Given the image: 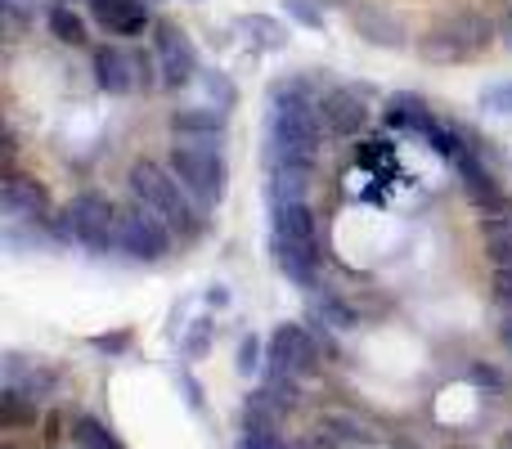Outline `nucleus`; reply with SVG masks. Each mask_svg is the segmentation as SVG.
<instances>
[{
    "label": "nucleus",
    "mask_w": 512,
    "mask_h": 449,
    "mask_svg": "<svg viewBox=\"0 0 512 449\" xmlns=\"http://www.w3.org/2000/svg\"><path fill=\"white\" fill-rule=\"evenodd\" d=\"M391 122H396L400 131H418L423 140H432V144H436V135L445 131V122L418 95H396L391 99Z\"/></svg>",
    "instance_id": "nucleus-18"
},
{
    "label": "nucleus",
    "mask_w": 512,
    "mask_h": 449,
    "mask_svg": "<svg viewBox=\"0 0 512 449\" xmlns=\"http://www.w3.org/2000/svg\"><path fill=\"white\" fill-rule=\"evenodd\" d=\"M481 108H490V113H512V81H499V86L481 90Z\"/></svg>",
    "instance_id": "nucleus-30"
},
{
    "label": "nucleus",
    "mask_w": 512,
    "mask_h": 449,
    "mask_svg": "<svg viewBox=\"0 0 512 449\" xmlns=\"http://www.w3.org/2000/svg\"><path fill=\"white\" fill-rule=\"evenodd\" d=\"M310 319H319V324L337 328V333H346V328H355V324H360V315H355V310L346 306L342 297H333V292H324V297H315V301H310Z\"/></svg>",
    "instance_id": "nucleus-20"
},
{
    "label": "nucleus",
    "mask_w": 512,
    "mask_h": 449,
    "mask_svg": "<svg viewBox=\"0 0 512 449\" xmlns=\"http://www.w3.org/2000/svg\"><path fill=\"white\" fill-rule=\"evenodd\" d=\"M45 27H50V36H54V41H63V45H81V41H86V23H81V14H72V5H50Z\"/></svg>",
    "instance_id": "nucleus-23"
},
{
    "label": "nucleus",
    "mask_w": 512,
    "mask_h": 449,
    "mask_svg": "<svg viewBox=\"0 0 512 449\" xmlns=\"http://www.w3.org/2000/svg\"><path fill=\"white\" fill-rule=\"evenodd\" d=\"M167 167L180 176V185L203 207H216L230 189V162L221 153V140H176Z\"/></svg>",
    "instance_id": "nucleus-3"
},
{
    "label": "nucleus",
    "mask_w": 512,
    "mask_h": 449,
    "mask_svg": "<svg viewBox=\"0 0 512 449\" xmlns=\"http://www.w3.org/2000/svg\"><path fill=\"white\" fill-rule=\"evenodd\" d=\"M283 9H288V18L297 27H306V32L324 27V5H319V0H283Z\"/></svg>",
    "instance_id": "nucleus-25"
},
{
    "label": "nucleus",
    "mask_w": 512,
    "mask_h": 449,
    "mask_svg": "<svg viewBox=\"0 0 512 449\" xmlns=\"http://www.w3.org/2000/svg\"><path fill=\"white\" fill-rule=\"evenodd\" d=\"M239 449H292V445H283L279 436H274V427L248 423V432H243V445Z\"/></svg>",
    "instance_id": "nucleus-28"
},
{
    "label": "nucleus",
    "mask_w": 512,
    "mask_h": 449,
    "mask_svg": "<svg viewBox=\"0 0 512 449\" xmlns=\"http://www.w3.org/2000/svg\"><path fill=\"white\" fill-rule=\"evenodd\" d=\"M481 238H486L490 265H512V216H490V221H481Z\"/></svg>",
    "instance_id": "nucleus-19"
},
{
    "label": "nucleus",
    "mask_w": 512,
    "mask_h": 449,
    "mask_svg": "<svg viewBox=\"0 0 512 449\" xmlns=\"http://www.w3.org/2000/svg\"><path fill=\"white\" fill-rule=\"evenodd\" d=\"M207 342H212V324H207V319H194V328H189V337H185V355L189 360L207 355Z\"/></svg>",
    "instance_id": "nucleus-31"
},
{
    "label": "nucleus",
    "mask_w": 512,
    "mask_h": 449,
    "mask_svg": "<svg viewBox=\"0 0 512 449\" xmlns=\"http://www.w3.org/2000/svg\"><path fill=\"white\" fill-rule=\"evenodd\" d=\"M171 131H176V140H225L230 113H225V108H212V104L176 108V113H171Z\"/></svg>",
    "instance_id": "nucleus-15"
},
{
    "label": "nucleus",
    "mask_w": 512,
    "mask_h": 449,
    "mask_svg": "<svg viewBox=\"0 0 512 449\" xmlns=\"http://www.w3.org/2000/svg\"><path fill=\"white\" fill-rule=\"evenodd\" d=\"M171 238L176 234L167 229V221L153 216L140 198H131V203L122 207V225H117V252L122 256L153 265V261H162V256L171 252Z\"/></svg>",
    "instance_id": "nucleus-7"
},
{
    "label": "nucleus",
    "mask_w": 512,
    "mask_h": 449,
    "mask_svg": "<svg viewBox=\"0 0 512 449\" xmlns=\"http://www.w3.org/2000/svg\"><path fill=\"white\" fill-rule=\"evenodd\" d=\"M319 5H324V9H346L351 0H319Z\"/></svg>",
    "instance_id": "nucleus-35"
},
{
    "label": "nucleus",
    "mask_w": 512,
    "mask_h": 449,
    "mask_svg": "<svg viewBox=\"0 0 512 449\" xmlns=\"http://www.w3.org/2000/svg\"><path fill=\"white\" fill-rule=\"evenodd\" d=\"M239 27L248 32V41L256 45V50H283V45H288V32H283V23H274L270 14H248Z\"/></svg>",
    "instance_id": "nucleus-21"
},
{
    "label": "nucleus",
    "mask_w": 512,
    "mask_h": 449,
    "mask_svg": "<svg viewBox=\"0 0 512 449\" xmlns=\"http://www.w3.org/2000/svg\"><path fill=\"white\" fill-rule=\"evenodd\" d=\"M499 342H504V351L512 355V310H499V324H495Z\"/></svg>",
    "instance_id": "nucleus-33"
},
{
    "label": "nucleus",
    "mask_w": 512,
    "mask_h": 449,
    "mask_svg": "<svg viewBox=\"0 0 512 449\" xmlns=\"http://www.w3.org/2000/svg\"><path fill=\"white\" fill-rule=\"evenodd\" d=\"M203 86H207V95L216 99V108H225V113L239 104V90L230 86V77H225V72H203Z\"/></svg>",
    "instance_id": "nucleus-26"
},
{
    "label": "nucleus",
    "mask_w": 512,
    "mask_h": 449,
    "mask_svg": "<svg viewBox=\"0 0 512 449\" xmlns=\"http://www.w3.org/2000/svg\"><path fill=\"white\" fill-rule=\"evenodd\" d=\"M153 50H158V63H162V90H180L189 81H198V50L176 23L158 18L153 23Z\"/></svg>",
    "instance_id": "nucleus-9"
},
{
    "label": "nucleus",
    "mask_w": 512,
    "mask_h": 449,
    "mask_svg": "<svg viewBox=\"0 0 512 449\" xmlns=\"http://www.w3.org/2000/svg\"><path fill=\"white\" fill-rule=\"evenodd\" d=\"M256 369H261V342L248 337V342L239 346V373H256Z\"/></svg>",
    "instance_id": "nucleus-32"
},
{
    "label": "nucleus",
    "mask_w": 512,
    "mask_h": 449,
    "mask_svg": "<svg viewBox=\"0 0 512 449\" xmlns=\"http://www.w3.org/2000/svg\"><path fill=\"white\" fill-rule=\"evenodd\" d=\"M319 369V342L310 328L283 324L270 337V373H292V378H310Z\"/></svg>",
    "instance_id": "nucleus-10"
},
{
    "label": "nucleus",
    "mask_w": 512,
    "mask_h": 449,
    "mask_svg": "<svg viewBox=\"0 0 512 449\" xmlns=\"http://www.w3.org/2000/svg\"><path fill=\"white\" fill-rule=\"evenodd\" d=\"M499 36H504V45H508V50H512V5H508L504 23H499Z\"/></svg>",
    "instance_id": "nucleus-34"
},
{
    "label": "nucleus",
    "mask_w": 512,
    "mask_h": 449,
    "mask_svg": "<svg viewBox=\"0 0 512 449\" xmlns=\"http://www.w3.org/2000/svg\"><path fill=\"white\" fill-rule=\"evenodd\" d=\"M319 122H324V131L333 140H351V135H360L369 126V104H364V95L355 86H333L319 99Z\"/></svg>",
    "instance_id": "nucleus-11"
},
{
    "label": "nucleus",
    "mask_w": 512,
    "mask_h": 449,
    "mask_svg": "<svg viewBox=\"0 0 512 449\" xmlns=\"http://www.w3.org/2000/svg\"><path fill=\"white\" fill-rule=\"evenodd\" d=\"M351 23H355V32L369 45H378V50H405V27H400V18L387 14V9L364 5L351 14Z\"/></svg>",
    "instance_id": "nucleus-17"
},
{
    "label": "nucleus",
    "mask_w": 512,
    "mask_h": 449,
    "mask_svg": "<svg viewBox=\"0 0 512 449\" xmlns=\"http://www.w3.org/2000/svg\"><path fill=\"white\" fill-rule=\"evenodd\" d=\"M490 36H495V27L481 14H450L445 23H436L432 32L418 41V54H423L427 63H463L477 50H486Z\"/></svg>",
    "instance_id": "nucleus-6"
},
{
    "label": "nucleus",
    "mask_w": 512,
    "mask_h": 449,
    "mask_svg": "<svg viewBox=\"0 0 512 449\" xmlns=\"http://www.w3.org/2000/svg\"><path fill=\"white\" fill-rule=\"evenodd\" d=\"M490 301L499 310H512V265H495L490 270Z\"/></svg>",
    "instance_id": "nucleus-27"
},
{
    "label": "nucleus",
    "mask_w": 512,
    "mask_h": 449,
    "mask_svg": "<svg viewBox=\"0 0 512 449\" xmlns=\"http://www.w3.org/2000/svg\"><path fill=\"white\" fill-rule=\"evenodd\" d=\"M54 5H72V0H54Z\"/></svg>",
    "instance_id": "nucleus-36"
},
{
    "label": "nucleus",
    "mask_w": 512,
    "mask_h": 449,
    "mask_svg": "<svg viewBox=\"0 0 512 449\" xmlns=\"http://www.w3.org/2000/svg\"><path fill=\"white\" fill-rule=\"evenodd\" d=\"M315 162H270V203H306Z\"/></svg>",
    "instance_id": "nucleus-16"
},
{
    "label": "nucleus",
    "mask_w": 512,
    "mask_h": 449,
    "mask_svg": "<svg viewBox=\"0 0 512 449\" xmlns=\"http://www.w3.org/2000/svg\"><path fill=\"white\" fill-rule=\"evenodd\" d=\"M95 86L104 90V95H131L135 86V59L131 50H122V45H104V50H95Z\"/></svg>",
    "instance_id": "nucleus-14"
},
{
    "label": "nucleus",
    "mask_w": 512,
    "mask_h": 449,
    "mask_svg": "<svg viewBox=\"0 0 512 449\" xmlns=\"http://www.w3.org/2000/svg\"><path fill=\"white\" fill-rule=\"evenodd\" d=\"M95 23L104 27L108 36H122V41H135L153 27V14H149V0H86Z\"/></svg>",
    "instance_id": "nucleus-13"
},
{
    "label": "nucleus",
    "mask_w": 512,
    "mask_h": 449,
    "mask_svg": "<svg viewBox=\"0 0 512 449\" xmlns=\"http://www.w3.org/2000/svg\"><path fill=\"white\" fill-rule=\"evenodd\" d=\"M454 167H459L463 194H468V203L477 207L481 221H490V216H512V203L504 194V180L495 176V167H490V162L481 158L472 144H463V153L454 158Z\"/></svg>",
    "instance_id": "nucleus-8"
},
{
    "label": "nucleus",
    "mask_w": 512,
    "mask_h": 449,
    "mask_svg": "<svg viewBox=\"0 0 512 449\" xmlns=\"http://www.w3.org/2000/svg\"><path fill=\"white\" fill-rule=\"evenodd\" d=\"M72 445H77V449H122V445H117V436L108 432L99 418H90V414L72 418Z\"/></svg>",
    "instance_id": "nucleus-22"
},
{
    "label": "nucleus",
    "mask_w": 512,
    "mask_h": 449,
    "mask_svg": "<svg viewBox=\"0 0 512 449\" xmlns=\"http://www.w3.org/2000/svg\"><path fill=\"white\" fill-rule=\"evenodd\" d=\"M0 14H5L9 32H18L23 23H32V18H36V5H32V0H0Z\"/></svg>",
    "instance_id": "nucleus-29"
},
{
    "label": "nucleus",
    "mask_w": 512,
    "mask_h": 449,
    "mask_svg": "<svg viewBox=\"0 0 512 449\" xmlns=\"http://www.w3.org/2000/svg\"><path fill=\"white\" fill-rule=\"evenodd\" d=\"M131 59H135V86L149 95V90H162V63H158V50H131Z\"/></svg>",
    "instance_id": "nucleus-24"
},
{
    "label": "nucleus",
    "mask_w": 512,
    "mask_h": 449,
    "mask_svg": "<svg viewBox=\"0 0 512 449\" xmlns=\"http://www.w3.org/2000/svg\"><path fill=\"white\" fill-rule=\"evenodd\" d=\"M324 122H319V104H292V99H274L270 113V162H315L324 149Z\"/></svg>",
    "instance_id": "nucleus-5"
},
{
    "label": "nucleus",
    "mask_w": 512,
    "mask_h": 449,
    "mask_svg": "<svg viewBox=\"0 0 512 449\" xmlns=\"http://www.w3.org/2000/svg\"><path fill=\"white\" fill-rule=\"evenodd\" d=\"M508 449H512V441H508Z\"/></svg>",
    "instance_id": "nucleus-37"
},
{
    "label": "nucleus",
    "mask_w": 512,
    "mask_h": 449,
    "mask_svg": "<svg viewBox=\"0 0 512 449\" xmlns=\"http://www.w3.org/2000/svg\"><path fill=\"white\" fill-rule=\"evenodd\" d=\"M0 212H5V225H32L50 221V194H45L36 180L9 171L5 185H0Z\"/></svg>",
    "instance_id": "nucleus-12"
},
{
    "label": "nucleus",
    "mask_w": 512,
    "mask_h": 449,
    "mask_svg": "<svg viewBox=\"0 0 512 449\" xmlns=\"http://www.w3.org/2000/svg\"><path fill=\"white\" fill-rule=\"evenodd\" d=\"M117 225H122V207H117L108 194H99V189L72 194V203L63 207V216H59V234L72 238V243H81L95 256L117 252Z\"/></svg>",
    "instance_id": "nucleus-4"
},
{
    "label": "nucleus",
    "mask_w": 512,
    "mask_h": 449,
    "mask_svg": "<svg viewBox=\"0 0 512 449\" xmlns=\"http://www.w3.org/2000/svg\"><path fill=\"white\" fill-rule=\"evenodd\" d=\"M131 194L140 198L153 216H162L167 229L180 238V243H194V238L207 229V216L198 212L203 203H198V198L180 185L176 171L162 167V162H153V158L135 162V167H131Z\"/></svg>",
    "instance_id": "nucleus-1"
},
{
    "label": "nucleus",
    "mask_w": 512,
    "mask_h": 449,
    "mask_svg": "<svg viewBox=\"0 0 512 449\" xmlns=\"http://www.w3.org/2000/svg\"><path fill=\"white\" fill-rule=\"evenodd\" d=\"M274 265L297 288H319V221L310 203H274L270 225Z\"/></svg>",
    "instance_id": "nucleus-2"
}]
</instances>
